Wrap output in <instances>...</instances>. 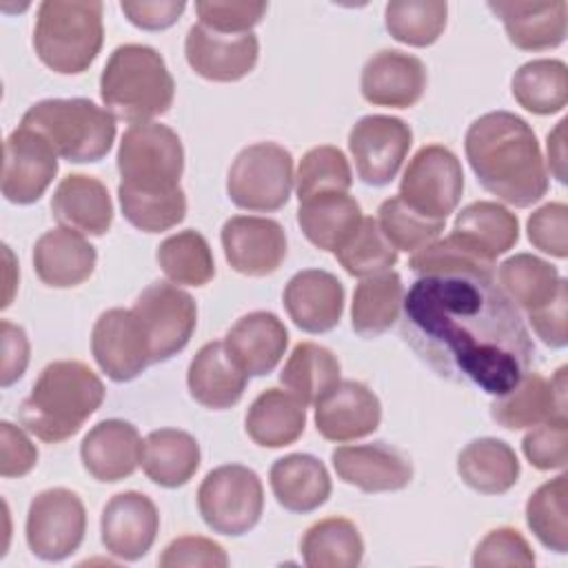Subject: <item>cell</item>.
I'll use <instances>...</instances> for the list:
<instances>
[{
    "label": "cell",
    "instance_id": "cell-1",
    "mask_svg": "<svg viewBox=\"0 0 568 568\" xmlns=\"http://www.w3.org/2000/svg\"><path fill=\"white\" fill-rule=\"evenodd\" d=\"M402 311L404 342L448 382L497 397L532 368L530 333L493 275H422Z\"/></svg>",
    "mask_w": 568,
    "mask_h": 568
},
{
    "label": "cell",
    "instance_id": "cell-2",
    "mask_svg": "<svg viewBox=\"0 0 568 568\" xmlns=\"http://www.w3.org/2000/svg\"><path fill=\"white\" fill-rule=\"evenodd\" d=\"M479 184L499 200L526 209L548 191V173L530 124L510 111L477 118L464 140Z\"/></svg>",
    "mask_w": 568,
    "mask_h": 568
},
{
    "label": "cell",
    "instance_id": "cell-3",
    "mask_svg": "<svg viewBox=\"0 0 568 568\" xmlns=\"http://www.w3.org/2000/svg\"><path fill=\"white\" fill-rule=\"evenodd\" d=\"M104 399L102 379L78 359H58L42 368L20 404V424L42 442L73 437Z\"/></svg>",
    "mask_w": 568,
    "mask_h": 568
},
{
    "label": "cell",
    "instance_id": "cell-4",
    "mask_svg": "<svg viewBox=\"0 0 568 568\" xmlns=\"http://www.w3.org/2000/svg\"><path fill=\"white\" fill-rule=\"evenodd\" d=\"M175 82L164 58L146 44H120L100 75V98L113 118L149 122L173 104Z\"/></svg>",
    "mask_w": 568,
    "mask_h": 568
},
{
    "label": "cell",
    "instance_id": "cell-5",
    "mask_svg": "<svg viewBox=\"0 0 568 568\" xmlns=\"http://www.w3.org/2000/svg\"><path fill=\"white\" fill-rule=\"evenodd\" d=\"M102 2L44 0L38 7L33 49L55 73H82L98 58L104 40Z\"/></svg>",
    "mask_w": 568,
    "mask_h": 568
},
{
    "label": "cell",
    "instance_id": "cell-6",
    "mask_svg": "<svg viewBox=\"0 0 568 568\" xmlns=\"http://www.w3.org/2000/svg\"><path fill=\"white\" fill-rule=\"evenodd\" d=\"M20 126L40 133L69 162L102 160L115 140V118L87 98H49L31 104Z\"/></svg>",
    "mask_w": 568,
    "mask_h": 568
},
{
    "label": "cell",
    "instance_id": "cell-7",
    "mask_svg": "<svg viewBox=\"0 0 568 568\" xmlns=\"http://www.w3.org/2000/svg\"><path fill=\"white\" fill-rule=\"evenodd\" d=\"M120 186L133 193H171L182 189L184 149L180 135L166 124H131L118 149Z\"/></svg>",
    "mask_w": 568,
    "mask_h": 568
},
{
    "label": "cell",
    "instance_id": "cell-8",
    "mask_svg": "<svg viewBox=\"0 0 568 568\" xmlns=\"http://www.w3.org/2000/svg\"><path fill=\"white\" fill-rule=\"evenodd\" d=\"M197 508L213 532L229 537L248 532L264 510L260 475L240 464L213 468L197 488Z\"/></svg>",
    "mask_w": 568,
    "mask_h": 568
},
{
    "label": "cell",
    "instance_id": "cell-9",
    "mask_svg": "<svg viewBox=\"0 0 568 568\" xmlns=\"http://www.w3.org/2000/svg\"><path fill=\"white\" fill-rule=\"evenodd\" d=\"M293 180V155L275 142H257L235 155L226 193L240 209L268 213L288 202Z\"/></svg>",
    "mask_w": 568,
    "mask_h": 568
},
{
    "label": "cell",
    "instance_id": "cell-10",
    "mask_svg": "<svg viewBox=\"0 0 568 568\" xmlns=\"http://www.w3.org/2000/svg\"><path fill=\"white\" fill-rule=\"evenodd\" d=\"M464 193V171L457 155L442 144L422 146L408 162L399 200L428 220H442L457 209Z\"/></svg>",
    "mask_w": 568,
    "mask_h": 568
},
{
    "label": "cell",
    "instance_id": "cell-11",
    "mask_svg": "<svg viewBox=\"0 0 568 568\" xmlns=\"http://www.w3.org/2000/svg\"><path fill=\"white\" fill-rule=\"evenodd\" d=\"M27 544L44 561H62L73 555L87 532V510L82 499L69 488H47L38 493L27 513Z\"/></svg>",
    "mask_w": 568,
    "mask_h": 568
},
{
    "label": "cell",
    "instance_id": "cell-12",
    "mask_svg": "<svg viewBox=\"0 0 568 568\" xmlns=\"http://www.w3.org/2000/svg\"><path fill=\"white\" fill-rule=\"evenodd\" d=\"M131 311L138 315L146 333L151 364L166 362L178 355L189 344L197 326L195 300L169 282L146 286Z\"/></svg>",
    "mask_w": 568,
    "mask_h": 568
},
{
    "label": "cell",
    "instance_id": "cell-13",
    "mask_svg": "<svg viewBox=\"0 0 568 568\" xmlns=\"http://www.w3.org/2000/svg\"><path fill=\"white\" fill-rule=\"evenodd\" d=\"M413 144L410 126L393 115H364L348 133V149L364 184L386 186L399 173Z\"/></svg>",
    "mask_w": 568,
    "mask_h": 568
},
{
    "label": "cell",
    "instance_id": "cell-14",
    "mask_svg": "<svg viewBox=\"0 0 568 568\" xmlns=\"http://www.w3.org/2000/svg\"><path fill=\"white\" fill-rule=\"evenodd\" d=\"M91 353L113 382H131L151 364L146 333L129 308H109L95 320Z\"/></svg>",
    "mask_w": 568,
    "mask_h": 568
},
{
    "label": "cell",
    "instance_id": "cell-15",
    "mask_svg": "<svg viewBox=\"0 0 568 568\" xmlns=\"http://www.w3.org/2000/svg\"><path fill=\"white\" fill-rule=\"evenodd\" d=\"M58 173V153L36 131L13 129L4 140L2 195L13 204H33Z\"/></svg>",
    "mask_w": 568,
    "mask_h": 568
},
{
    "label": "cell",
    "instance_id": "cell-16",
    "mask_svg": "<svg viewBox=\"0 0 568 568\" xmlns=\"http://www.w3.org/2000/svg\"><path fill=\"white\" fill-rule=\"evenodd\" d=\"M220 240L231 268L248 277L275 273L286 257V233L271 217L233 215L224 222Z\"/></svg>",
    "mask_w": 568,
    "mask_h": 568
},
{
    "label": "cell",
    "instance_id": "cell-17",
    "mask_svg": "<svg viewBox=\"0 0 568 568\" xmlns=\"http://www.w3.org/2000/svg\"><path fill=\"white\" fill-rule=\"evenodd\" d=\"M189 67L204 80L237 82L248 75L260 55L257 36L251 33H217L204 24H193L184 40Z\"/></svg>",
    "mask_w": 568,
    "mask_h": 568
},
{
    "label": "cell",
    "instance_id": "cell-18",
    "mask_svg": "<svg viewBox=\"0 0 568 568\" xmlns=\"http://www.w3.org/2000/svg\"><path fill=\"white\" fill-rule=\"evenodd\" d=\"M160 528V515L155 504L135 490L113 495L100 517V532L104 548L124 561L144 557Z\"/></svg>",
    "mask_w": 568,
    "mask_h": 568
},
{
    "label": "cell",
    "instance_id": "cell-19",
    "mask_svg": "<svg viewBox=\"0 0 568 568\" xmlns=\"http://www.w3.org/2000/svg\"><path fill=\"white\" fill-rule=\"evenodd\" d=\"M493 419L508 428H532L552 419H568L566 413V366L550 379L539 373H526L517 386L497 395L490 404Z\"/></svg>",
    "mask_w": 568,
    "mask_h": 568
},
{
    "label": "cell",
    "instance_id": "cell-20",
    "mask_svg": "<svg viewBox=\"0 0 568 568\" xmlns=\"http://www.w3.org/2000/svg\"><path fill=\"white\" fill-rule=\"evenodd\" d=\"M331 462L344 484H351L364 493L402 490L413 479L410 459L386 442L337 446L331 453Z\"/></svg>",
    "mask_w": 568,
    "mask_h": 568
},
{
    "label": "cell",
    "instance_id": "cell-21",
    "mask_svg": "<svg viewBox=\"0 0 568 568\" xmlns=\"http://www.w3.org/2000/svg\"><path fill=\"white\" fill-rule=\"evenodd\" d=\"M382 404L362 382L339 379L315 404V428L328 442H351L377 430Z\"/></svg>",
    "mask_w": 568,
    "mask_h": 568
},
{
    "label": "cell",
    "instance_id": "cell-22",
    "mask_svg": "<svg viewBox=\"0 0 568 568\" xmlns=\"http://www.w3.org/2000/svg\"><path fill=\"white\" fill-rule=\"evenodd\" d=\"M359 87L364 100L375 106L408 109L426 89V67L410 53L382 49L366 60Z\"/></svg>",
    "mask_w": 568,
    "mask_h": 568
},
{
    "label": "cell",
    "instance_id": "cell-23",
    "mask_svg": "<svg viewBox=\"0 0 568 568\" xmlns=\"http://www.w3.org/2000/svg\"><path fill=\"white\" fill-rule=\"evenodd\" d=\"M284 308L297 328L306 333H326L339 324L344 286L328 271L304 268L286 284Z\"/></svg>",
    "mask_w": 568,
    "mask_h": 568
},
{
    "label": "cell",
    "instance_id": "cell-24",
    "mask_svg": "<svg viewBox=\"0 0 568 568\" xmlns=\"http://www.w3.org/2000/svg\"><path fill=\"white\" fill-rule=\"evenodd\" d=\"M80 459L98 481H120L135 473L142 459L138 428L124 419L98 422L80 444Z\"/></svg>",
    "mask_w": 568,
    "mask_h": 568
},
{
    "label": "cell",
    "instance_id": "cell-25",
    "mask_svg": "<svg viewBox=\"0 0 568 568\" xmlns=\"http://www.w3.org/2000/svg\"><path fill=\"white\" fill-rule=\"evenodd\" d=\"M488 9L501 18L508 40L524 51L555 49L566 38L568 4L564 0H497Z\"/></svg>",
    "mask_w": 568,
    "mask_h": 568
},
{
    "label": "cell",
    "instance_id": "cell-26",
    "mask_svg": "<svg viewBox=\"0 0 568 568\" xmlns=\"http://www.w3.org/2000/svg\"><path fill=\"white\" fill-rule=\"evenodd\" d=\"M288 331L284 322L268 311L242 315L224 337L226 351L248 377L268 375L284 357Z\"/></svg>",
    "mask_w": 568,
    "mask_h": 568
},
{
    "label": "cell",
    "instance_id": "cell-27",
    "mask_svg": "<svg viewBox=\"0 0 568 568\" xmlns=\"http://www.w3.org/2000/svg\"><path fill=\"white\" fill-rule=\"evenodd\" d=\"M53 217L82 235H104L113 224V202L106 186L91 175L69 173L51 197Z\"/></svg>",
    "mask_w": 568,
    "mask_h": 568
},
{
    "label": "cell",
    "instance_id": "cell-28",
    "mask_svg": "<svg viewBox=\"0 0 568 568\" xmlns=\"http://www.w3.org/2000/svg\"><path fill=\"white\" fill-rule=\"evenodd\" d=\"M98 253L71 229H51L33 246L36 275L53 288H71L87 282L95 268Z\"/></svg>",
    "mask_w": 568,
    "mask_h": 568
},
{
    "label": "cell",
    "instance_id": "cell-29",
    "mask_svg": "<svg viewBox=\"0 0 568 568\" xmlns=\"http://www.w3.org/2000/svg\"><path fill=\"white\" fill-rule=\"evenodd\" d=\"M248 375L231 357L224 342L204 344L189 364L186 384L191 397L211 410L235 406L246 388Z\"/></svg>",
    "mask_w": 568,
    "mask_h": 568
},
{
    "label": "cell",
    "instance_id": "cell-30",
    "mask_svg": "<svg viewBox=\"0 0 568 568\" xmlns=\"http://www.w3.org/2000/svg\"><path fill=\"white\" fill-rule=\"evenodd\" d=\"M268 481L277 504L291 513H313L331 497L326 466L306 453H291L275 459Z\"/></svg>",
    "mask_w": 568,
    "mask_h": 568
},
{
    "label": "cell",
    "instance_id": "cell-31",
    "mask_svg": "<svg viewBox=\"0 0 568 568\" xmlns=\"http://www.w3.org/2000/svg\"><path fill=\"white\" fill-rule=\"evenodd\" d=\"M362 209L348 193H320L297 209V224L320 251L335 253L362 224Z\"/></svg>",
    "mask_w": 568,
    "mask_h": 568
},
{
    "label": "cell",
    "instance_id": "cell-32",
    "mask_svg": "<svg viewBox=\"0 0 568 568\" xmlns=\"http://www.w3.org/2000/svg\"><path fill=\"white\" fill-rule=\"evenodd\" d=\"M140 464L153 484L178 488L200 468V444L186 430L158 428L144 437Z\"/></svg>",
    "mask_w": 568,
    "mask_h": 568
},
{
    "label": "cell",
    "instance_id": "cell-33",
    "mask_svg": "<svg viewBox=\"0 0 568 568\" xmlns=\"http://www.w3.org/2000/svg\"><path fill=\"white\" fill-rule=\"evenodd\" d=\"M248 437L264 448H284L293 444L306 426V406L286 390H262L246 413Z\"/></svg>",
    "mask_w": 568,
    "mask_h": 568
},
{
    "label": "cell",
    "instance_id": "cell-34",
    "mask_svg": "<svg viewBox=\"0 0 568 568\" xmlns=\"http://www.w3.org/2000/svg\"><path fill=\"white\" fill-rule=\"evenodd\" d=\"M462 481L481 495H501L519 479V459L515 450L495 437L473 439L457 457Z\"/></svg>",
    "mask_w": 568,
    "mask_h": 568
},
{
    "label": "cell",
    "instance_id": "cell-35",
    "mask_svg": "<svg viewBox=\"0 0 568 568\" xmlns=\"http://www.w3.org/2000/svg\"><path fill=\"white\" fill-rule=\"evenodd\" d=\"M404 284L395 271H384L364 277L353 295L351 326L362 337H379L402 313Z\"/></svg>",
    "mask_w": 568,
    "mask_h": 568
},
{
    "label": "cell",
    "instance_id": "cell-36",
    "mask_svg": "<svg viewBox=\"0 0 568 568\" xmlns=\"http://www.w3.org/2000/svg\"><path fill=\"white\" fill-rule=\"evenodd\" d=\"M453 233L462 235L468 244H473L479 253L495 262L499 255L517 244L519 222L517 215L510 213L506 206L479 200L457 213Z\"/></svg>",
    "mask_w": 568,
    "mask_h": 568
},
{
    "label": "cell",
    "instance_id": "cell-37",
    "mask_svg": "<svg viewBox=\"0 0 568 568\" xmlns=\"http://www.w3.org/2000/svg\"><path fill=\"white\" fill-rule=\"evenodd\" d=\"M497 286L506 293V297L526 313L548 304L566 284L550 262L530 253H517L501 262L497 268Z\"/></svg>",
    "mask_w": 568,
    "mask_h": 568
},
{
    "label": "cell",
    "instance_id": "cell-38",
    "mask_svg": "<svg viewBox=\"0 0 568 568\" xmlns=\"http://www.w3.org/2000/svg\"><path fill=\"white\" fill-rule=\"evenodd\" d=\"M308 568H355L364 557V541L357 526L346 517L315 521L300 541Z\"/></svg>",
    "mask_w": 568,
    "mask_h": 568
},
{
    "label": "cell",
    "instance_id": "cell-39",
    "mask_svg": "<svg viewBox=\"0 0 568 568\" xmlns=\"http://www.w3.org/2000/svg\"><path fill=\"white\" fill-rule=\"evenodd\" d=\"M280 382L304 406L317 404L339 382V362L326 346L300 342L288 355Z\"/></svg>",
    "mask_w": 568,
    "mask_h": 568
},
{
    "label": "cell",
    "instance_id": "cell-40",
    "mask_svg": "<svg viewBox=\"0 0 568 568\" xmlns=\"http://www.w3.org/2000/svg\"><path fill=\"white\" fill-rule=\"evenodd\" d=\"M513 95L530 113L550 115L568 102V69L561 60H530L513 75Z\"/></svg>",
    "mask_w": 568,
    "mask_h": 568
},
{
    "label": "cell",
    "instance_id": "cell-41",
    "mask_svg": "<svg viewBox=\"0 0 568 568\" xmlns=\"http://www.w3.org/2000/svg\"><path fill=\"white\" fill-rule=\"evenodd\" d=\"M158 264L173 284L204 286L215 275V262L202 233L186 229L169 235L158 246Z\"/></svg>",
    "mask_w": 568,
    "mask_h": 568
},
{
    "label": "cell",
    "instance_id": "cell-42",
    "mask_svg": "<svg viewBox=\"0 0 568 568\" xmlns=\"http://www.w3.org/2000/svg\"><path fill=\"white\" fill-rule=\"evenodd\" d=\"M419 275H493L495 262L468 244L462 235L450 233L417 248L408 262Z\"/></svg>",
    "mask_w": 568,
    "mask_h": 568
},
{
    "label": "cell",
    "instance_id": "cell-43",
    "mask_svg": "<svg viewBox=\"0 0 568 568\" xmlns=\"http://www.w3.org/2000/svg\"><path fill=\"white\" fill-rule=\"evenodd\" d=\"M448 4L439 0H393L384 9L388 33L408 47L433 44L446 27Z\"/></svg>",
    "mask_w": 568,
    "mask_h": 568
},
{
    "label": "cell",
    "instance_id": "cell-44",
    "mask_svg": "<svg viewBox=\"0 0 568 568\" xmlns=\"http://www.w3.org/2000/svg\"><path fill=\"white\" fill-rule=\"evenodd\" d=\"M566 475L541 484L526 501V524L532 535L552 552L568 550V521H566Z\"/></svg>",
    "mask_w": 568,
    "mask_h": 568
},
{
    "label": "cell",
    "instance_id": "cell-45",
    "mask_svg": "<svg viewBox=\"0 0 568 568\" xmlns=\"http://www.w3.org/2000/svg\"><path fill=\"white\" fill-rule=\"evenodd\" d=\"M353 184V173L346 155L331 144L313 146L300 160L295 173V191L297 200L304 202L320 193H348Z\"/></svg>",
    "mask_w": 568,
    "mask_h": 568
},
{
    "label": "cell",
    "instance_id": "cell-46",
    "mask_svg": "<svg viewBox=\"0 0 568 568\" xmlns=\"http://www.w3.org/2000/svg\"><path fill=\"white\" fill-rule=\"evenodd\" d=\"M335 257L348 275L368 277L390 271L397 262V248L384 237L375 217H362V224L335 251Z\"/></svg>",
    "mask_w": 568,
    "mask_h": 568
},
{
    "label": "cell",
    "instance_id": "cell-47",
    "mask_svg": "<svg viewBox=\"0 0 568 568\" xmlns=\"http://www.w3.org/2000/svg\"><path fill=\"white\" fill-rule=\"evenodd\" d=\"M124 217L144 233H160L178 226L186 215L184 191L171 193H133L118 189Z\"/></svg>",
    "mask_w": 568,
    "mask_h": 568
},
{
    "label": "cell",
    "instance_id": "cell-48",
    "mask_svg": "<svg viewBox=\"0 0 568 568\" xmlns=\"http://www.w3.org/2000/svg\"><path fill=\"white\" fill-rule=\"evenodd\" d=\"M377 224L384 237L397 248V251H410L415 253L417 248L426 246L428 242L437 240L439 233L444 231L442 220H428L419 215L417 211L408 209L399 195L388 197L379 204L377 211Z\"/></svg>",
    "mask_w": 568,
    "mask_h": 568
},
{
    "label": "cell",
    "instance_id": "cell-49",
    "mask_svg": "<svg viewBox=\"0 0 568 568\" xmlns=\"http://www.w3.org/2000/svg\"><path fill=\"white\" fill-rule=\"evenodd\" d=\"M526 459L539 470H559L568 462V419L537 424L521 439Z\"/></svg>",
    "mask_w": 568,
    "mask_h": 568
},
{
    "label": "cell",
    "instance_id": "cell-50",
    "mask_svg": "<svg viewBox=\"0 0 568 568\" xmlns=\"http://www.w3.org/2000/svg\"><path fill=\"white\" fill-rule=\"evenodd\" d=\"M266 2H242V0H202L195 2L200 24L217 33H251V29L264 18Z\"/></svg>",
    "mask_w": 568,
    "mask_h": 568
},
{
    "label": "cell",
    "instance_id": "cell-51",
    "mask_svg": "<svg viewBox=\"0 0 568 568\" xmlns=\"http://www.w3.org/2000/svg\"><path fill=\"white\" fill-rule=\"evenodd\" d=\"M535 555L515 528H495L490 530L475 548L473 566L475 568H495V566H532Z\"/></svg>",
    "mask_w": 568,
    "mask_h": 568
},
{
    "label": "cell",
    "instance_id": "cell-52",
    "mask_svg": "<svg viewBox=\"0 0 568 568\" xmlns=\"http://www.w3.org/2000/svg\"><path fill=\"white\" fill-rule=\"evenodd\" d=\"M526 231L535 248L559 260L568 255V206L564 202H548L532 211Z\"/></svg>",
    "mask_w": 568,
    "mask_h": 568
},
{
    "label": "cell",
    "instance_id": "cell-53",
    "mask_svg": "<svg viewBox=\"0 0 568 568\" xmlns=\"http://www.w3.org/2000/svg\"><path fill=\"white\" fill-rule=\"evenodd\" d=\"M158 564L162 568H180V566L224 568V566H229V557H226V550L217 541H213L209 537H200V535H184V537L173 539L164 548Z\"/></svg>",
    "mask_w": 568,
    "mask_h": 568
},
{
    "label": "cell",
    "instance_id": "cell-54",
    "mask_svg": "<svg viewBox=\"0 0 568 568\" xmlns=\"http://www.w3.org/2000/svg\"><path fill=\"white\" fill-rule=\"evenodd\" d=\"M38 462L36 444L11 422L0 424V475L22 477Z\"/></svg>",
    "mask_w": 568,
    "mask_h": 568
},
{
    "label": "cell",
    "instance_id": "cell-55",
    "mask_svg": "<svg viewBox=\"0 0 568 568\" xmlns=\"http://www.w3.org/2000/svg\"><path fill=\"white\" fill-rule=\"evenodd\" d=\"M120 9L124 11L131 24L146 31H158L178 22V18L186 9V2L184 0H149V2L126 0V2H120Z\"/></svg>",
    "mask_w": 568,
    "mask_h": 568
},
{
    "label": "cell",
    "instance_id": "cell-56",
    "mask_svg": "<svg viewBox=\"0 0 568 568\" xmlns=\"http://www.w3.org/2000/svg\"><path fill=\"white\" fill-rule=\"evenodd\" d=\"M566 284L557 291V295L528 313V320L535 328V333L541 337L544 344H548L550 348H564L568 342V333H566Z\"/></svg>",
    "mask_w": 568,
    "mask_h": 568
},
{
    "label": "cell",
    "instance_id": "cell-57",
    "mask_svg": "<svg viewBox=\"0 0 568 568\" xmlns=\"http://www.w3.org/2000/svg\"><path fill=\"white\" fill-rule=\"evenodd\" d=\"M0 342H2V368L0 384L7 388L18 382L29 364V339L22 326L11 324L9 320L0 322Z\"/></svg>",
    "mask_w": 568,
    "mask_h": 568
},
{
    "label": "cell",
    "instance_id": "cell-58",
    "mask_svg": "<svg viewBox=\"0 0 568 568\" xmlns=\"http://www.w3.org/2000/svg\"><path fill=\"white\" fill-rule=\"evenodd\" d=\"M564 131H566V120H559L557 126L548 133V162L550 171L559 182H566V151H564Z\"/></svg>",
    "mask_w": 568,
    "mask_h": 568
}]
</instances>
